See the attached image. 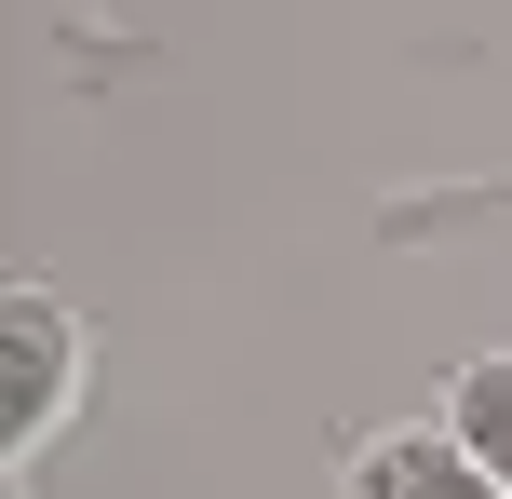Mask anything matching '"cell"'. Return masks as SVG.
I'll return each mask as SVG.
<instances>
[{
  "instance_id": "1",
  "label": "cell",
  "mask_w": 512,
  "mask_h": 499,
  "mask_svg": "<svg viewBox=\"0 0 512 499\" xmlns=\"http://www.w3.org/2000/svg\"><path fill=\"white\" fill-rule=\"evenodd\" d=\"M81 378H95L81 311H68L54 284H27V270H14V284H0V459H14V473L81 419Z\"/></svg>"
},
{
  "instance_id": "2",
  "label": "cell",
  "mask_w": 512,
  "mask_h": 499,
  "mask_svg": "<svg viewBox=\"0 0 512 499\" xmlns=\"http://www.w3.org/2000/svg\"><path fill=\"white\" fill-rule=\"evenodd\" d=\"M337 473H351V499H499V473H486L445 419H391V432H364Z\"/></svg>"
},
{
  "instance_id": "3",
  "label": "cell",
  "mask_w": 512,
  "mask_h": 499,
  "mask_svg": "<svg viewBox=\"0 0 512 499\" xmlns=\"http://www.w3.org/2000/svg\"><path fill=\"white\" fill-rule=\"evenodd\" d=\"M432 419L459 432V446L499 473V499H512V351H472V365L445 378V405H432Z\"/></svg>"
}]
</instances>
